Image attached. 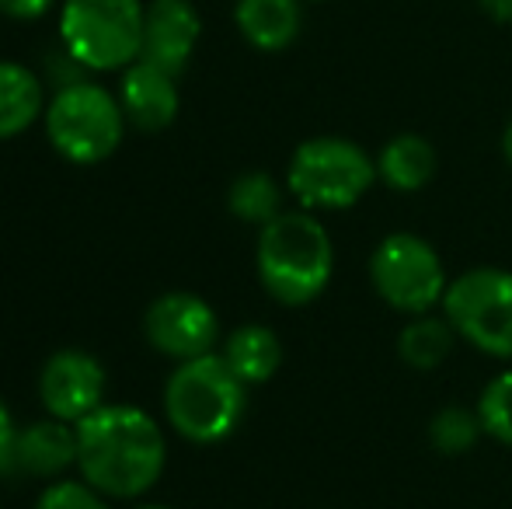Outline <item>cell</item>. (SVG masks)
<instances>
[{
	"instance_id": "5",
	"label": "cell",
	"mask_w": 512,
	"mask_h": 509,
	"mask_svg": "<svg viewBox=\"0 0 512 509\" xmlns=\"http://www.w3.org/2000/svg\"><path fill=\"white\" fill-rule=\"evenodd\" d=\"M377 182V161L345 136H310L286 168V189L304 210H349Z\"/></svg>"
},
{
	"instance_id": "26",
	"label": "cell",
	"mask_w": 512,
	"mask_h": 509,
	"mask_svg": "<svg viewBox=\"0 0 512 509\" xmlns=\"http://www.w3.org/2000/svg\"><path fill=\"white\" fill-rule=\"evenodd\" d=\"M502 154H506V161L512 164V119H509L506 133H502Z\"/></svg>"
},
{
	"instance_id": "4",
	"label": "cell",
	"mask_w": 512,
	"mask_h": 509,
	"mask_svg": "<svg viewBox=\"0 0 512 509\" xmlns=\"http://www.w3.org/2000/svg\"><path fill=\"white\" fill-rule=\"evenodd\" d=\"M143 14V0H60V42L88 74H122L143 53Z\"/></svg>"
},
{
	"instance_id": "10",
	"label": "cell",
	"mask_w": 512,
	"mask_h": 509,
	"mask_svg": "<svg viewBox=\"0 0 512 509\" xmlns=\"http://www.w3.org/2000/svg\"><path fill=\"white\" fill-rule=\"evenodd\" d=\"M105 367L84 349H60L46 360L39 374V398L53 419L70 426L84 422L105 405Z\"/></svg>"
},
{
	"instance_id": "20",
	"label": "cell",
	"mask_w": 512,
	"mask_h": 509,
	"mask_svg": "<svg viewBox=\"0 0 512 509\" xmlns=\"http://www.w3.org/2000/svg\"><path fill=\"white\" fill-rule=\"evenodd\" d=\"M485 433L481 426V415L471 412V408H460V405H446L436 412V419L429 422V440L439 454H467V450L478 443V436Z\"/></svg>"
},
{
	"instance_id": "9",
	"label": "cell",
	"mask_w": 512,
	"mask_h": 509,
	"mask_svg": "<svg viewBox=\"0 0 512 509\" xmlns=\"http://www.w3.org/2000/svg\"><path fill=\"white\" fill-rule=\"evenodd\" d=\"M143 332H147V342L157 353L182 363L213 353L216 339H220V321H216V311L203 297L171 290L147 307Z\"/></svg>"
},
{
	"instance_id": "12",
	"label": "cell",
	"mask_w": 512,
	"mask_h": 509,
	"mask_svg": "<svg viewBox=\"0 0 512 509\" xmlns=\"http://www.w3.org/2000/svg\"><path fill=\"white\" fill-rule=\"evenodd\" d=\"M119 105L129 123L143 129V133L168 129L178 116V105H182V98H178V77L147 60L129 63L119 81Z\"/></svg>"
},
{
	"instance_id": "28",
	"label": "cell",
	"mask_w": 512,
	"mask_h": 509,
	"mask_svg": "<svg viewBox=\"0 0 512 509\" xmlns=\"http://www.w3.org/2000/svg\"><path fill=\"white\" fill-rule=\"evenodd\" d=\"M140 509H171V506H140Z\"/></svg>"
},
{
	"instance_id": "19",
	"label": "cell",
	"mask_w": 512,
	"mask_h": 509,
	"mask_svg": "<svg viewBox=\"0 0 512 509\" xmlns=\"http://www.w3.org/2000/svg\"><path fill=\"white\" fill-rule=\"evenodd\" d=\"M227 206L237 220L244 224L265 227L269 220H276L283 213V189L276 185V178L265 171H244L234 178L227 192Z\"/></svg>"
},
{
	"instance_id": "16",
	"label": "cell",
	"mask_w": 512,
	"mask_h": 509,
	"mask_svg": "<svg viewBox=\"0 0 512 509\" xmlns=\"http://www.w3.org/2000/svg\"><path fill=\"white\" fill-rule=\"evenodd\" d=\"M436 175V150L425 136L398 133L377 154V178L394 192H418Z\"/></svg>"
},
{
	"instance_id": "21",
	"label": "cell",
	"mask_w": 512,
	"mask_h": 509,
	"mask_svg": "<svg viewBox=\"0 0 512 509\" xmlns=\"http://www.w3.org/2000/svg\"><path fill=\"white\" fill-rule=\"evenodd\" d=\"M478 415L492 440L512 447V370L485 384V391L478 398Z\"/></svg>"
},
{
	"instance_id": "22",
	"label": "cell",
	"mask_w": 512,
	"mask_h": 509,
	"mask_svg": "<svg viewBox=\"0 0 512 509\" xmlns=\"http://www.w3.org/2000/svg\"><path fill=\"white\" fill-rule=\"evenodd\" d=\"M35 509H108L105 506V496L95 489V485H88L81 478V482H74V478H60V482L46 485L39 496V503Z\"/></svg>"
},
{
	"instance_id": "15",
	"label": "cell",
	"mask_w": 512,
	"mask_h": 509,
	"mask_svg": "<svg viewBox=\"0 0 512 509\" xmlns=\"http://www.w3.org/2000/svg\"><path fill=\"white\" fill-rule=\"evenodd\" d=\"M46 116V84L35 70L0 60V140L21 136Z\"/></svg>"
},
{
	"instance_id": "2",
	"label": "cell",
	"mask_w": 512,
	"mask_h": 509,
	"mask_svg": "<svg viewBox=\"0 0 512 509\" xmlns=\"http://www.w3.org/2000/svg\"><path fill=\"white\" fill-rule=\"evenodd\" d=\"M258 279L265 293L286 307L317 300L335 272V248L310 210H283L258 234Z\"/></svg>"
},
{
	"instance_id": "25",
	"label": "cell",
	"mask_w": 512,
	"mask_h": 509,
	"mask_svg": "<svg viewBox=\"0 0 512 509\" xmlns=\"http://www.w3.org/2000/svg\"><path fill=\"white\" fill-rule=\"evenodd\" d=\"M478 7L495 25H512V0H478Z\"/></svg>"
},
{
	"instance_id": "27",
	"label": "cell",
	"mask_w": 512,
	"mask_h": 509,
	"mask_svg": "<svg viewBox=\"0 0 512 509\" xmlns=\"http://www.w3.org/2000/svg\"><path fill=\"white\" fill-rule=\"evenodd\" d=\"M304 4H328V0H304Z\"/></svg>"
},
{
	"instance_id": "8",
	"label": "cell",
	"mask_w": 512,
	"mask_h": 509,
	"mask_svg": "<svg viewBox=\"0 0 512 509\" xmlns=\"http://www.w3.org/2000/svg\"><path fill=\"white\" fill-rule=\"evenodd\" d=\"M370 279L373 290L384 297V304H391L401 314H411V318L429 314L436 304H443L446 286H450L436 248L408 231L387 234L373 248Z\"/></svg>"
},
{
	"instance_id": "14",
	"label": "cell",
	"mask_w": 512,
	"mask_h": 509,
	"mask_svg": "<svg viewBox=\"0 0 512 509\" xmlns=\"http://www.w3.org/2000/svg\"><path fill=\"white\" fill-rule=\"evenodd\" d=\"M77 464V426L63 419H39L18 436V471L32 478H56Z\"/></svg>"
},
{
	"instance_id": "7",
	"label": "cell",
	"mask_w": 512,
	"mask_h": 509,
	"mask_svg": "<svg viewBox=\"0 0 512 509\" xmlns=\"http://www.w3.org/2000/svg\"><path fill=\"white\" fill-rule=\"evenodd\" d=\"M443 318L457 339L495 360H512V272L481 265L446 286Z\"/></svg>"
},
{
	"instance_id": "23",
	"label": "cell",
	"mask_w": 512,
	"mask_h": 509,
	"mask_svg": "<svg viewBox=\"0 0 512 509\" xmlns=\"http://www.w3.org/2000/svg\"><path fill=\"white\" fill-rule=\"evenodd\" d=\"M18 422H14L11 408L0 398V475H14L18 471Z\"/></svg>"
},
{
	"instance_id": "11",
	"label": "cell",
	"mask_w": 512,
	"mask_h": 509,
	"mask_svg": "<svg viewBox=\"0 0 512 509\" xmlns=\"http://www.w3.org/2000/svg\"><path fill=\"white\" fill-rule=\"evenodd\" d=\"M199 39H203V18L192 0H150L147 4L140 60L178 77L192 63Z\"/></svg>"
},
{
	"instance_id": "1",
	"label": "cell",
	"mask_w": 512,
	"mask_h": 509,
	"mask_svg": "<svg viewBox=\"0 0 512 509\" xmlns=\"http://www.w3.org/2000/svg\"><path fill=\"white\" fill-rule=\"evenodd\" d=\"M168 443L157 419L133 405H102L77 422V468L102 496L136 499L157 485Z\"/></svg>"
},
{
	"instance_id": "3",
	"label": "cell",
	"mask_w": 512,
	"mask_h": 509,
	"mask_svg": "<svg viewBox=\"0 0 512 509\" xmlns=\"http://www.w3.org/2000/svg\"><path fill=\"white\" fill-rule=\"evenodd\" d=\"M248 384L220 353L182 360L164 387V415L171 429L192 443H220L241 426Z\"/></svg>"
},
{
	"instance_id": "24",
	"label": "cell",
	"mask_w": 512,
	"mask_h": 509,
	"mask_svg": "<svg viewBox=\"0 0 512 509\" xmlns=\"http://www.w3.org/2000/svg\"><path fill=\"white\" fill-rule=\"evenodd\" d=\"M56 7V0H0V14L11 21H39Z\"/></svg>"
},
{
	"instance_id": "6",
	"label": "cell",
	"mask_w": 512,
	"mask_h": 509,
	"mask_svg": "<svg viewBox=\"0 0 512 509\" xmlns=\"http://www.w3.org/2000/svg\"><path fill=\"white\" fill-rule=\"evenodd\" d=\"M42 123L53 150L70 164H102L119 150L129 119L112 91L84 77L53 91Z\"/></svg>"
},
{
	"instance_id": "17",
	"label": "cell",
	"mask_w": 512,
	"mask_h": 509,
	"mask_svg": "<svg viewBox=\"0 0 512 509\" xmlns=\"http://www.w3.org/2000/svg\"><path fill=\"white\" fill-rule=\"evenodd\" d=\"M220 356L230 363V370L251 387V384L272 381V374H276L279 363H283V346H279V335L272 332V328L241 325L230 332Z\"/></svg>"
},
{
	"instance_id": "18",
	"label": "cell",
	"mask_w": 512,
	"mask_h": 509,
	"mask_svg": "<svg viewBox=\"0 0 512 509\" xmlns=\"http://www.w3.org/2000/svg\"><path fill=\"white\" fill-rule=\"evenodd\" d=\"M453 325L446 318L432 314H415L398 335V353L411 370H436L453 349Z\"/></svg>"
},
{
	"instance_id": "13",
	"label": "cell",
	"mask_w": 512,
	"mask_h": 509,
	"mask_svg": "<svg viewBox=\"0 0 512 509\" xmlns=\"http://www.w3.org/2000/svg\"><path fill=\"white\" fill-rule=\"evenodd\" d=\"M234 25L258 53H283L300 39L304 0H234Z\"/></svg>"
}]
</instances>
